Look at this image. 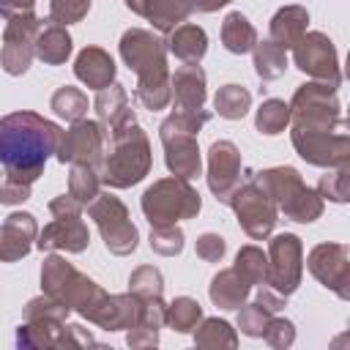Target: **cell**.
<instances>
[{
  "label": "cell",
  "mask_w": 350,
  "mask_h": 350,
  "mask_svg": "<svg viewBox=\"0 0 350 350\" xmlns=\"http://www.w3.org/2000/svg\"><path fill=\"white\" fill-rule=\"evenodd\" d=\"M254 301H257L265 312H271V314H279V312L287 306V295H282V293H276L273 287H265V284H260V290L254 293Z\"/></svg>",
  "instance_id": "cell-47"
},
{
  "label": "cell",
  "mask_w": 350,
  "mask_h": 350,
  "mask_svg": "<svg viewBox=\"0 0 350 350\" xmlns=\"http://www.w3.org/2000/svg\"><path fill=\"white\" fill-rule=\"evenodd\" d=\"M194 252H197V257L205 260V262H219V260L224 257V252H227V243H224V238L216 235V232H202V235L197 238V243H194Z\"/></svg>",
  "instance_id": "cell-46"
},
{
  "label": "cell",
  "mask_w": 350,
  "mask_h": 350,
  "mask_svg": "<svg viewBox=\"0 0 350 350\" xmlns=\"http://www.w3.org/2000/svg\"><path fill=\"white\" fill-rule=\"evenodd\" d=\"M63 129L38 112H11L0 118V164L3 170L22 180L36 183L44 175L46 159L57 150Z\"/></svg>",
  "instance_id": "cell-2"
},
{
  "label": "cell",
  "mask_w": 350,
  "mask_h": 350,
  "mask_svg": "<svg viewBox=\"0 0 350 350\" xmlns=\"http://www.w3.org/2000/svg\"><path fill=\"white\" fill-rule=\"evenodd\" d=\"M71 55V36L66 30V25L57 22H44L38 36H36V57L44 66H63Z\"/></svg>",
  "instance_id": "cell-28"
},
{
  "label": "cell",
  "mask_w": 350,
  "mask_h": 350,
  "mask_svg": "<svg viewBox=\"0 0 350 350\" xmlns=\"http://www.w3.org/2000/svg\"><path fill=\"white\" fill-rule=\"evenodd\" d=\"M41 19L36 11L14 14L5 19L3 30V49H0V66L8 77H22L30 68V60L36 57V36L41 30Z\"/></svg>",
  "instance_id": "cell-11"
},
{
  "label": "cell",
  "mask_w": 350,
  "mask_h": 350,
  "mask_svg": "<svg viewBox=\"0 0 350 350\" xmlns=\"http://www.w3.org/2000/svg\"><path fill=\"white\" fill-rule=\"evenodd\" d=\"M30 183H22L16 178H11L5 170L0 172V202L3 205H22L25 200H30Z\"/></svg>",
  "instance_id": "cell-45"
},
{
  "label": "cell",
  "mask_w": 350,
  "mask_h": 350,
  "mask_svg": "<svg viewBox=\"0 0 350 350\" xmlns=\"http://www.w3.org/2000/svg\"><path fill=\"white\" fill-rule=\"evenodd\" d=\"M211 120V112H175L167 115L159 126V139L164 145V164L172 175L178 178H197L202 170L200 161V145H197V134L200 129Z\"/></svg>",
  "instance_id": "cell-6"
},
{
  "label": "cell",
  "mask_w": 350,
  "mask_h": 350,
  "mask_svg": "<svg viewBox=\"0 0 350 350\" xmlns=\"http://www.w3.org/2000/svg\"><path fill=\"white\" fill-rule=\"evenodd\" d=\"M164 312H167L164 298H148V301H142L139 320L129 328L126 345L129 347H156L159 345V331L164 325Z\"/></svg>",
  "instance_id": "cell-25"
},
{
  "label": "cell",
  "mask_w": 350,
  "mask_h": 350,
  "mask_svg": "<svg viewBox=\"0 0 350 350\" xmlns=\"http://www.w3.org/2000/svg\"><path fill=\"white\" fill-rule=\"evenodd\" d=\"M257 178L287 219L309 224L323 216V197L317 194V189H309L304 183L295 167H271L257 172Z\"/></svg>",
  "instance_id": "cell-8"
},
{
  "label": "cell",
  "mask_w": 350,
  "mask_h": 350,
  "mask_svg": "<svg viewBox=\"0 0 350 350\" xmlns=\"http://www.w3.org/2000/svg\"><path fill=\"white\" fill-rule=\"evenodd\" d=\"M317 194L331 202H347L350 197V170L347 167H334V172H325L317 183Z\"/></svg>",
  "instance_id": "cell-39"
},
{
  "label": "cell",
  "mask_w": 350,
  "mask_h": 350,
  "mask_svg": "<svg viewBox=\"0 0 350 350\" xmlns=\"http://www.w3.org/2000/svg\"><path fill=\"white\" fill-rule=\"evenodd\" d=\"M150 164L153 156H150L148 134L139 129L137 120H131L107 137V150L98 167V178L109 189H129L137 186L150 172Z\"/></svg>",
  "instance_id": "cell-4"
},
{
  "label": "cell",
  "mask_w": 350,
  "mask_h": 350,
  "mask_svg": "<svg viewBox=\"0 0 350 350\" xmlns=\"http://www.w3.org/2000/svg\"><path fill=\"white\" fill-rule=\"evenodd\" d=\"M164 44H167V52L175 55L180 63H200L208 52V36L194 22H180L178 27H172Z\"/></svg>",
  "instance_id": "cell-24"
},
{
  "label": "cell",
  "mask_w": 350,
  "mask_h": 350,
  "mask_svg": "<svg viewBox=\"0 0 350 350\" xmlns=\"http://www.w3.org/2000/svg\"><path fill=\"white\" fill-rule=\"evenodd\" d=\"M68 306H63L60 301L49 298L46 293L38 298H30L25 306V320H66L68 317Z\"/></svg>",
  "instance_id": "cell-41"
},
{
  "label": "cell",
  "mask_w": 350,
  "mask_h": 350,
  "mask_svg": "<svg viewBox=\"0 0 350 350\" xmlns=\"http://www.w3.org/2000/svg\"><path fill=\"white\" fill-rule=\"evenodd\" d=\"M139 205H142V213L150 221V227H167V224H178L183 219H194L202 208V200L186 178L170 175V178L153 180L145 189Z\"/></svg>",
  "instance_id": "cell-7"
},
{
  "label": "cell",
  "mask_w": 350,
  "mask_h": 350,
  "mask_svg": "<svg viewBox=\"0 0 350 350\" xmlns=\"http://www.w3.org/2000/svg\"><path fill=\"white\" fill-rule=\"evenodd\" d=\"M221 44L232 55H246L257 44V30L241 11H230L221 22Z\"/></svg>",
  "instance_id": "cell-29"
},
{
  "label": "cell",
  "mask_w": 350,
  "mask_h": 350,
  "mask_svg": "<svg viewBox=\"0 0 350 350\" xmlns=\"http://www.w3.org/2000/svg\"><path fill=\"white\" fill-rule=\"evenodd\" d=\"M93 109H96V120L101 123V129L107 131V137L115 129L137 120L134 118V109L129 104V93H126V88L120 82H112L109 88L98 90L96 93V101H93Z\"/></svg>",
  "instance_id": "cell-20"
},
{
  "label": "cell",
  "mask_w": 350,
  "mask_h": 350,
  "mask_svg": "<svg viewBox=\"0 0 350 350\" xmlns=\"http://www.w3.org/2000/svg\"><path fill=\"white\" fill-rule=\"evenodd\" d=\"M252 287L268 284V254L260 246H241L235 254V265H232Z\"/></svg>",
  "instance_id": "cell-33"
},
{
  "label": "cell",
  "mask_w": 350,
  "mask_h": 350,
  "mask_svg": "<svg viewBox=\"0 0 350 350\" xmlns=\"http://www.w3.org/2000/svg\"><path fill=\"white\" fill-rule=\"evenodd\" d=\"M306 25H309V11L304 5H284L271 16L268 33L273 44H279L282 49H293V44L306 33Z\"/></svg>",
  "instance_id": "cell-27"
},
{
  "label": "cell",
  "mask_w": 350,
  "mask_h": 350,
  "mask_svg": "<svg viewBox=\"0 0 350 350\" xmlns=\"http://www.w3.org/2000/svg\"><path fill=\"white\" fill-rule=\"evenodd\" d=\"M88 216L96 221L101 238H104V246L118 254V257H126L137 249L139 243V232L129 216V208L109 191H98L88 205Z\"/></svg>",
  "instance_id": "cell-10"
},
{
  "label": "cell",
  "mask_w": 350,
  "mask_h": 350,
  "mask_svg": "<svg viewBox=\"0 0 350 350\" xmlns=\"http://www.w3.org/2000/svg\"><path fill=\"white\" fill-rule=\"evenodd\" d=\"M129 293H134L137 298L148 301V298H161L164 295V279L161 271L153 265H139L131 271L129 276Z\"/></svg>",
  "instance_id": "cell-38"
},
{
  "label": "cell",
  "mask_w": 350,
  "mask_h": 350,
  "mask_svg": "<svg viewBox=\"0 0 350 350\" xmlns=\"http://www.w3.org/2000/svg\"><path fill=\"white\" fill-rule=\"evenodd\" d=\"M170 93L175 112H202L205 109V71L200 63H183L170 74Z\"/></svg>",
  "instance_id": "cell-19"
},
{
  "label": "cell",
  "mask_w": 350,
  "mask_h": 350,
  "mask_svg": "<svg viewBox=\"0 0 350 350\" xmlns=\"http://www.w3.org/2000/svg\"><path fill=\"white\" fill-rule=\"evenodd\" d=\"M107 150V131L101 129L98 120H74L57 142L55 159L60 164H88V167H101Z\"/></svg>",
  "instance_id": "cell-12"
},
{
  "label": "cell",
  "mask_w": 350,
  "mask_h": 350,
  "mask_svg": "<svg viewBox=\"0 0 350 350\" xmlns=\"http://www.w3.org/2000/svg\"><path fill=\"white\" fill-rule=\"evenodd\" d=\"M249 107H252V93L243 85H235V82L221 85L213 96V109L224 120H241L249 112Z\"/></svg>",
  "instance_id": "cell-31"
},
{
  "label": "cell",
  "mask_w": 350,
  "mask_h": 350,
  "mask_svg": "<svg viewBox=\"0 0 350 350\" xmlns=\"http://www.w3.org/2000/svg\"><path fill=\"white\" fill-rule=\"evenodd\" d=\"M183 230L178 224H167V227H150V249L161 257H175L183 249Z\"/></svg>",
  "instance_id": "cell-40"
},
{
  "label": "cell",
  "mask_w": 350,
  "mask_h": 350,
  "mask_svg": "<svg viewBox=\"0 0 350 350\" xmlns=\"http://www.w3.org/2000/svg\"><path fill=\"white\" fill-rule=\"evenodd\" d=\"M38 0H0V19H8L14 14H27L36 8Z\"/></svg>",
  "instance_id": "cell-49"
},
{
  "label": "cell",
  "mask_w": 350,
  "mask_h": 350,
  "mask_svg": "<svg viewBox=\"0 0 350 350\" xmlns=\"http://www.w3.org/2000/svg\"><path fill=\"white\" fill-rule=\"evenodd\" d=\"M90 11V0H49V22L57 25H74L85 19Z\"/></svg>",
  "instance_id": "cell-42"
},
{
  "label": "cell",
  "mask_w": 350,
  "mask_h": 350,
  "mask_svg": "<svg viewBox=\"0 0 350 350\" xmlns=\"http://www.w3.org/2000/svg\"><path fill=\"white\" fill-rule=\"evenodd\" d=\"M249 170H243L241 150L230 139H216L208 148V189L219 202L227 205L232 191L243 183Z\"/></svg>",
  "instance_id": "cell-16"
},
{
  "label": "cell",
  "mask_w": 350,
  "mask_h": 350,
  "mask_svg": "<svg viewBox=\"0 0 350 350\" xmlns=\"http://www.w3.org/2000/svg\"><path fill=\"white\" fill-rule=\"evenodd\" d=\"M41 290L71 312H79L85 320H93L107 298V293L90 276H85L79 268L57 254H49L41 265Z\"/></svg>",
  "instance_id": "cell-5"
},
{
  "label": "cell",
  "mask_w": 350,
  "mask_h": 350,
  "mask_svg": "<svg viewBox=\"0 0 350 350\" xmlns=\"http://www.w3.org/2000/svg\"><path fill=\"white\" fill-rule=\"evenodd\" d=\"M38 238V221L27 211H14L0 224V262H16L30 254Z\"/></svg>",
  "instance_id": "cell-18"
},
{
  "label": "cell",
  "mask_w": 350,
  "mask_h": 350,
  "mask_svg": "<svg viewBox=\"0 0 350 350\" xmlns=\"http://www.w3.org/2000/svg\"><path fill=\"white\" fill-rule=\"evenodd\" d=\"M208 295H211V301H213L219 309H238V306H243V304L249 301L252 284H249L235 268H221V271L211 279Z\"/></svg>",
  "instance_id": "cell-26"
},
{
  "label": "cell",
  "mask_w": 350,
  "mask_h": 350,
  "mask_svg": "<svg viewBox=\"0 0 350 350\" xmlns=\"http://www.w3.org/2000/svg\"><path fill=\"white\" fill-rule=\"evenodd\" d=\"M252 55H254V74L262 82L279 79L284 74V68H287V49H282L271 38L268 41H257L254 49H252Z\"/></svg>",
  "instance_id": "cell-30"
},
{
  "label": "cell",
  "mask_w": 350,
  "mask_h": 350,
  "mask_svg": "<svg viewBox=\"0 0 350 350\" xmlns=\"http://www.w3.org/2000/svg\"><path fill=\"white\" fill-rule=\"evenodd\" d=\"M88 243H90V232H88V224L82 221V213L55 216L44 230H38V238H36V246L41 252L79 254L88 249Z\"/></svg>",
  "instance_id": "cell-17"
},
{
  "label": "cell",
  "mask_w": 350,
  "mask_h": 350,
  "mask_svg": "<svg viewBox=\"0 0 350 350\" xmlns=\"http://www.w3.org/2000/svg\"><path fill=\"white\" fill-rule=\"evenodd\" d=\"M194 345L197 347H238V336L227 320L208 317V320H200V325L194 328Z\"/></svg>",
  "instance_id": "cell-34"
},
{
  "label": "cell",
  "mask_w": 350,
  "mask_h": 350,
  "mask_svg": "<svg viewBox=\"0 0 350 350\" xmlns=\"http://www.w3.org/2000/svg\"><path fill=\"white\" fill-rule=\"evenodd\" d=\"M290 139L298 156L314 167H347L350 134L336 96V85H298L290 101Z\"/></svg>",
  "instance_id": "cell-1"
},
{
  "label": "cell",
  "mask_w": 350,
  "mask_h": 350,
  "mask_svg": "<svg viewBox=\"0 0 350 350\" xmlns=\"http://www.w3.org/2000/svg\"><path fill=\"white\" fill-rule=\"evenodd\" d=\"M126 8L148 19L159 33H170L191 14L186 0H126Z\"/></svg>",
  "instance_id": "cell-23"
},
{
  "label": "cell",
  "mask_w": 350,
  "mask_h": 350,
  "mask_svg": "<svg viewBox=\"0 0 350 350\" xmlns=\"http://www.w3.org/2000/svg\"><path fill=\"white\" fill-rule=\"evenodd\" d=\"M139 312H142V298H137L134 293H120V295L107 293L104 304L98 306V312L90 323L104 331H123L139 320Z\"/></svg>",
  "instance_id": "cell-22"
},
{
  "label": "cell",
  "mask_w": 350,
  "mask_h": 350,
  "mask_svg": "<svg viewBox=\"0 0 350 350\" xmlns=\"http://www.w3.org/2000/svg\"><path fill=\"white\" fill-rule=\"evenodd\" d=\"M290 52H293V63H295L306 77L339 88V82H342L339 55H336L334 41H331L325 33H320V30L304 33V36L293 44Z\"/></svg>",
  "instance_id": "cell-13"
},
{
  "label": "cell",
  "mask_w": 350,
  "mask_h": 350,
  "mask_svg": "<svg viewBox=\"0 0 350 350\" xmlns=\"http://www.w3.org/2000/svg\"><path fill=\"white\" fill-rule=\"evenodd\" d=\"M189 3V8L191 11H200V14H211V11H219V8H224L227 3H232V0H186Z\"/></svg>",
  "instance_id": "cell-50"
},
{
  "label": "cell",
  "mask_w": 350,
  "mask_h": 350,
  "mask_svg": "<svg viewBox=\"0 0 350 350\" xmlns=\"http://www.w3.org/2000/svg\"><path fill=\"white\" fill-rule=\"evenodd\" d=\"M98 191H101L98 170L96 167H88V164H71V172H68V194L77 202L88 205Z\"/></svg>",
  "instance_id": "cell-36"
},
{
  "label": "cell",
  "mask_w": 350,
  "mask_h": 350,
  "mask_svg": "<svg viewBox=\"0 0 350 350\" xmlns=\"http://www.w3.org/2000/svg\"><path fill=\"white\" fill-rule=\"evenodd\" d=\"M227 205L235 211L238 224L249 238L262 241L273 232L276 219H279V208H276L273 197L265 191V186L260 183L257 172H246L243 183L232 191Z\"/></svg>",
  "instance_id": "cell-9"
},
{
  "label": "cell",
  "mask_w": 350,
  "mask_h": 350,
  "mask_svg": "<svg viewBox=\"0 0 350 350\" xmlns=\"http://www.w3.org/2000/svg\"><path fill=\"white\" fill-rule=\"evenodd\" d=\"M254 126L262 134H279L290 126V104L282 98H265L254 115Z\"/></svg>",
  "instance_id": "cell-37"
},
{
  "label": "cell",
  "mask_w": 350,
  "mask_h": 350,
  "mask_svg": "<svg viewBox=\"0 0 350 350\" xmlns=\"http://www.w3.org/2000/svg\"><path fill=\"white\" fill-rule=\"evenodd\" d=\"M115 60H112V55L107 52V49H101V46H85L79 55H77V60H74V74H77V79L82 82V85H88L90 90H104V88H109L112 82H115Z\"/></svg>",
  "instance_id": "cell-21"
},
{
  "label": "cell",
  "mask_w": 350,
  "mask_h": 350,
  "mask_svg": "<svg viewBox=\"0 0 350 350\" xmlns=\"http://www.w3.org/2000/svg\"><path fill=\"white\" fill-rule=\"evenodd\" d=\"M82 202H77L71 194H60V197H55L52 202H49V213L52 216H66V213H82Z\"/></svg>",
  "instance_id": "cell-48"
},
{
  "label": "cell",
  "mask_w": 350,
  "mask_h": 350,
  "mask_svg": "<svg viewBox=\"0 0 350 350\" xmlns=\"http://www.w3.org/2000/svg\"><path fill=\"white\" fill-rule=\"evenodd\" d=\"M200 320H202V306L189 295H178L164 312V325H170L178 334H191L200 325Z\"/></svg>",
  "instance_id": "cell-32"
},
{
  "label": "cell",
  "mask_w": 350,
  "mask_h": 350,
  "mask_svg": "<svg viewBox=\"0 0 350 350\" xmlns=\"http://www.w3.org/2000/svg\"><path fill=\"white\" fill-rule=\"evenodd\" d=\"M49 107L57 118H66L68 123H74V120H82L88 115V96L74 85H63L52 93Z\"/></svg>",
  "instance_id": "cell-35"
},
{
  "label": "cell",
  "mask_w": 350,
  "mask_h": 350,
  "mask_svg": "<svg viewBox=\"0 0 350 350\" xmlns=\"http://www.w3.org/2000/svg\"><path fill=\"white\" fill-rule=\"evenodd\" d=\"M309 273L342 301L350 298V249L347 243H317L306 257Z\"/></svg>",
  "instance_id": "cell-15"
},
{
  "label": "cell",
  "mask_w": 350,
  "mask_h": 350,
  "mask_svg": "<svg viewBox=\"0 0 350 350\" xmlns=\"http://www.w3.org/2000/svg\"><path fill=\"white\" fill-rule=\"evenodd\" d=\"M304 273V243L293 232H279L268 243V284L282 293L293 295L301 284Z\"/></svg>",
  "instance_id": "cell-14"
},
{
  "label": "cell",
  "mask_w": 350,
  "mask_h": 350,
  "mask_svg": "<svg viewBox=\"0 0 350 350\" xmlns=\"http://www.w3.org/2000/svg\"><path fill=\"white\" fill-rule=\"evenodd\" d=\"M262 339H265L271 347L284 350V347H290V345L295 342V325H293L287 317H276V314H273V317L265 323Z\"/></svg>",
  "instance_id": "cell-44"
},
{
  "label": "cell",
  "mask_w": 350,
  "mask_h": 350,
  "mask_svg": "<svg viewBox=\"0 0 350 350\" xmlns=\"http://www.w3.org/2000/svg\"><path fill=\"white\" fill-rule=\"evenodd\" d=\"M120 57L137 74L134 98L150 109H167L172 101L170 93V68H167V44L145 27H129L120 36Z\"/></svg>",
  "instance_id": "cell-3"
},
{
  "label": "cell",
  "mask_w": 350,
  "mask_h": 350,
  "mask_svg": "<svg viewBox=\"0 0 350 350\" xmlns=\"http://www.w3.org/2000/svg\"><path fill=\"white\" fill-rule=\"evenodd\" d=\"M271 317H273V314L265 312L257 301L238 306V328H241V334H246V336H262L265 323H268Z\"/></svg>",
  "instance_id": "cell-43"
}]
</instances>
